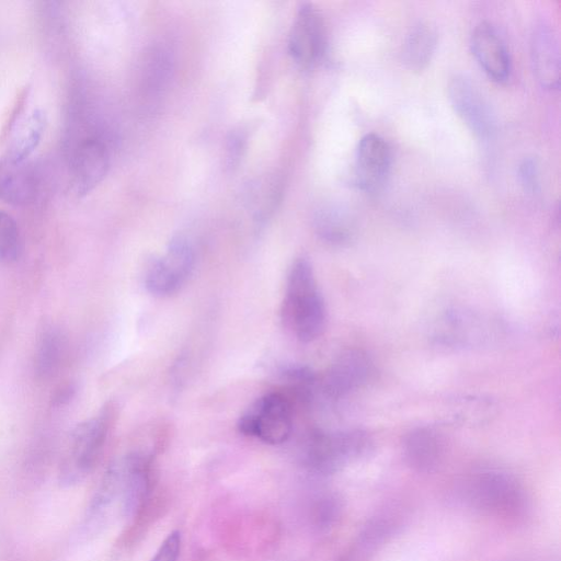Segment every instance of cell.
Instances as JSON below:
<instances>
[{
  "label": "cell",
  "mask_w": 561,
  "mask_h": 561,
  "mask_svg": "<svg viewBox=\"0 0 561 561\" xmlns=\"http://www.w3.org/2000/svg\"><path fill=\"white\" fill-rule=\"evenodd\" d=\"M391 165V151L377 134H367L358 142L355 156V182L366 193H376L383 185Z\"/></svg>",
  "instance_id": "10"
},
{
  "label": "cell",
  "mask_w": 561,
  "mask_h": 561,
  "mask_svg": "<svg viewBox=\"0 0 561 561\" xmlns=\"http://www.w3.org/2000/svg\"><path fill=\"white\" fill-rule=\"evenodd\" d=\"M447 91L454 111L468 129L479 139H489L494 133L495 122L480 90L468 78L455 76Z\"/></svg>",
  "instance_id": "9"
},
{
  "label": "cell",
  "mask_w": 561,
  "mask_h": 561,
  "mask_svg": "<svg viewBox=\"0 0 561 561\" xmlns=\"http://www.w3.org/2000/svg\"><path fill=\"white\" fill-rule=\"evenodd\" d=\"M181 548L179 531H172L160 545L151 561H176Z\"/></svg>",
  "instance_id": "23"
},
{
  "label": "cell",
  "mask_w": 561,
  "mask_h": 561,
  "mask_svg": "<svg viewBox=\"0 0 561 561\" xmlns=\"http://www.w3.org/2000/svg\"><path fill=\"white\" fill-rule=\"evenodd\" d=\"M237 426L245 436L279 445L288 439L293 431L291 402L283 393H265L247 408Z\"/></svg>",
  "instance_id": "4"
},
{
  "label": "cell",
  "mask_w": 561,
  "mask_h": 561,
  "mask_svg": "<svg viewBox=\"0 0 561 561\" xmlns=\"http://www.w3.org/2000/svg\"><path fill=\"white\" fill-rule=\"evenodd\" d=\"M508 561H542V560H538V559H535V558H518V559H514V560H508Z\"/></svg>",
  "instance_id": "25"
},
{
  "label": "cell",
  "mask_w": 561,
  "mask_h": 561,
  "mask_svg": "<svg viewBox=\"0 0 561 561\" xmlns=\"http://www.w3.org/2000/svg\"><path fill=\"white\" fill-rule=\"evenodd\" d=\"M327 51V33L321 13L311 4L302 3L293 22L288 37V53L301 68L320 64Z\"/></svg>",
  "instance_id": "7"
},
{
  "label": "cell",
  "mask_w": 561,
  "mask_h": 561,
  "mask_svg": "<svg viewBox=\"0 0 561 561\" xmlns=\"http://www.w3.org/2000/svg\"><path fill=\"white\" fill-rule=\"evenodd\" d=\"M20 249V234L15 220L0 209V262L16 259Z\"/></svg>",
  "instance_id": "21"
},
{
  "label": "cell",
  "mask_w": 561,
  "mask_h": 561,
  "mask_svg": "<svg viewBox=\"0 0 561 561\" xmlns=\"http://www.w3.org/2000/svg\"><path fill=\"white\" fill-rule=\"evenodd\" d=\"M46 125L45 114L34 110L18 123L9 141L5 159L23 162L39 144Z\"/></svg>",
  "instance_id": "17"
},
{
  "label": "cell",
  "mask_w": 561,
  "mask_h": 561,
  "mask_svg": "<svg viewBox=\"0 0 561 561\" xmlns=\"http://www.w3.org/2000/svg\"><path fill=\"white\" fill-rule=\"evenodd\" d=\"M471 504L490 514L517 516L526 508V494L520 483L508 472L482 469L465 483Z\"/></svg>",
  "instance_id": "3"
},
{
  "label": "cell",
  "mask_w": 561,
  "mask_h": 561,
  "mask_svg": "<svg viewBox=\"0 0 561 561\" xmlns=\"http://www.w3.org/2000/svg\"><path fill=\"white\" fill-rule=\"evenodd\" d=\"M285 327L301 342L317 340L327 325V307L306 256L291 264L280 308Z\"/></svg>",
  "instance_id": "1"
},
{
  "label": "cell",
  "mask_w": 561,
  "mask_h": 561,
  "mask_svg": "<svg viewBox=\"0 0 561 561\" xmlns=\"http://www.w3.org/2000/svg\"><path fill=\"white\" fill-rule=\"evenodd\" d=\"M402 451L407 463L412 469L420 472H432L443 462L445 440L436 428L417 426L404 435Z\"/></svg>",
  "instance_id": "13"
},
{
  "label": "cell",
  "mask_w": 561,
  "mask_h": 561,
  "mask_svg": "<svg viewBox=\"0 0 561 561\" xmlns=\"http://www.w3.org/2000/svg\"><path fill=\"white\" fill-rule=\"evenodd\" d=\"M65 337L57 330L43 334L35 356V370L39 377L47 378L59 368L65 354Z\"/></svg>",
  "instance_id": "19"
},
{
  "label": "cell",
  "mask_w": 561,
  "mask_h": 561,
  "mask_svg": "<svg viewBox=\"0 0 561 561\" xmlns=\"http://www.w3.org/2000/svg\"><path fill=\"white\" fill-rule=\"evenodd\" d=\"M369 446L370 438L362 430L314 431L309 434L306 442V459L318 470L331 471L357 458Z\"/></svg>",
  "instance_id": "6"
},
{
  "label": "cell",
  "mask_w": 561,
  "mask_h": 561,
  "mask_svg": "<svg viewBox=\"0 0 561 561\" xmlns=\"http://www.w3.org/2000/svg\"><path fill=\"white\" fill-rule=\"evenodd\" d=\"M519 178L527 191L534 192L538 185L537 164L533 159L524 160L519 167Z\"/></svg>",
  "instance_id": "24"
},
{
  "label": "cell",
  "mask_w": 561,
  "mask_h": 561,
  "mask_svg": "<svg viewBox=\"0 0 561 561\" xmlns=\"http://www.w3.org/2000/svg\"><path fill=\"white\" fill-rule=\"evenodd\" d=\"M471 51L485 75L495 82H504L511 73V57L496 30L486 22L479 23L470 39Z\"/></svg>",
  "instance_id": "12"
},
{
  "label": "cell",
  "mask_w": 561,
  "mask_h": 561,
  "mask_svg": "<svg viewBox=\"0 0 561 561\" xmlns=\"http://www.w3.org/2000/svg\"><path fill=\"white\" fill-rule=\"evenodd\" d=\"M37 190V176L31 165L3 158L0 161V199L13 205L31 202Z\"/></svg>",
  "instance_id": "15"
},
{
  "label": "cell",
  "mask_w": 561,
  "mask_h": 561,
  "mask_svg": "<svg viewBox=\"0 0 561 561\" xmlns=\"http://www.w3.org/2000/svg\"><path fill=\"white\" fill-rule=\"evenodd\" d=\"M145 65V88L149 91L160 92L169 81L172 60L169 53L165 49H153Z\"/></svg>",
  "instance_id": "20"
},
{
  "label": "cell",
  "mask_w": 561,
  "mask_h": 561,
  "mask_svg": "<svg viewBox=\"0 0 561 561\" xmlns=\"http://www.w3.org/2000/svg\"><path fill=\"white\" fill-rule=\"evenodd\" d=\"M314 226L320 238L331 244L347 243L354 233V224L348 213L335 206L320 209Z\"/></svg>",
  "instance_id": "18"
},
{
  "label": "cell",
  "mask_w": 561,
  "mask_h": 561,
  "mask_svg": "<svg viewBox=\"0 0 561 561\" xmlns=\"http://www.w3.org/2000/svg\"><path fill=\"white\" fill-rule=\"evenodd\" d=\"M113 411L105 407L72 432L60 467V481L72 485L82 481L98 463L108 435Z\"/></svg>",
  "instance_id": "2"
},
{
  "label": "cell",
  "mask_w": 561,
  "mask_h": 561,
  "mask_svg": "<svg viewBox=\"0 0 561 561\" xmlns=\"http://www.w3.org/2000/svg\"><path fill=\"white\" fill-rule=\"evenodd\" d=\"M531 62L537 80L542 87L558 89L560 53L557 36L548 25L536 27L530 44Z\"/></svg>",
  "instance_id": "14"
},
{
  "label": "cell",
  "mask_w": 561,
  "mask_h": 561,
  "mask_svg": "<svg viewBox=\"0 0 561 561\" xmlns=\"http://www.w3.org/2000/svg\"><path fill=\"white\" fill-rule=\"evenodd\" d=\"M245 136L241 130H234L227 139L226 164L232 169L240 162L245 150Z\"/></svg>",
  "instance_id": "22"
},
{
  "label": "cell",
  "mask_w": 561,
  "mask_h": 561,
  "mask_svg": "<svg viewBox=\"0 0 561 561\" xmlns=\"http://www.w3.org/2000/svg\"><path fill=\"white\" fill-rule=\"evenodd\" d=\"M110 167L106 142L99 136H88L76 146L71 168L76 192L80 195L92 191L105 178Z\"/></svg>",
  "instance_id": "11"
},
{
  "label": "cell",
  "mask_w": 561,
  "mask_h": 561,
  "mask_svg": "<svg viewBox=\"0 0 561 561\" xmlns=\"http://www.w3.org/2000/svg\"><path fill=\"white\" fill-rule=\"evenodd\" d=\"M437 32L428 22H419L409 31L402 47V59L412 71L424 70L435 53Z\"/></svg>",
  "instance_id": "16"
},
{
  "label": "cell",
  "mask_w": 561,
  "mask_h": 561,
  "mask_svg": "<svg viewBox=\"0 0 561 561\" xmlns=\"http://www.w3.org/2000/svg\"><path fill=\"white\" fill-rule=\"evenodd\" d=\"M374 373V363L366 352L348 348L328 368L321 381V389L325 397L337 400L365 386Z\"/></svg>",
  "instance_id": "8"
},
{
  "label": "cell",
  "mask_w": 561,
  "mask_h": 561,
  "mask_svg": "<svg viewBox=\"0 0 561 561\" xmlns=\"http://www.w3.org/2000/svg\"><path fill=\"white\" fill-rule=\"evenodd\" d=\"M195 265V251L183 236L173 237L163 255L149 264L145 286L157 297H168L178 293L191 276Z\"/></svg>",
  "instance_id": "5"
}]
</instances>
